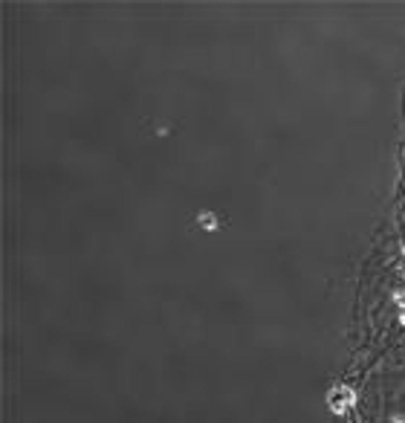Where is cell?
Instances as JSON below:
<instances>
[{"mask_svg":"<svg viewBox=\"0 0 405 423\" xmlns=\"http://www.w3.org/2000/svg\"><path fill=\"white\" fill-rule=\"evenodd\" d=\"M400 322H403V325H405V310H403V313H400Z\"/></svg>","mask_w":405,"mask_h":423,"instance_id":"obj_5","label":"cell"},{"mask_svg":"<svg viewBox=\"0 0 405 423\" xmlns=\"http://www.w3.org/2000/svg\"><path fill=\"white\" fill-rule=\"evenodd\" d=\"M394 305L405 307V290H397V293H394Z\"/></svg>","mask_w":405,"mask_h":423,"instance_id":"obj_3","label":"cell"},{"mask_svg":"<svg viewBox=\"0 0 405 423\" xmlns=\"http://www.w3.org/2000/svg\"><path fill=\"white\" fill-rule=\"evenodd\" d=\"M197 223H200L205 232H214V229H217V215H214V212H200V215H197Z\"/></svg>","mask_w":405,"mask_h":423,"instance_id":"obj_2","label":"cell"},{"mask_svg":"<svg viewBox=\"0 0 405 423\" xmlns=\"http://www.w3.org/2000/svg\"><path fill=\"white\" fill-rule=\"evenodd\" d=\"M403 278H405V270H403Z\"/></svg>","mask_w":405,"mask_h":423,"instance_id":"obj_6","label":"cell"},{"mask_svg":"<svg viewBox=\"0 0 405 423\" xmlns=\"http://www.w3.org/2000/svg\"><path fill=\"white\" fill-rule=\"evenodd\" d=\"M353 403H356V394L350 386H333L330 394H327V406H330L333 415H344Z\"/></svg>","mask_w":405,"mask_h":423,"instance_id":"obj_1","label":"cell"},{"mask_svg":"<svg viewBox=\"0 0 405 423\" xmlns=\"http://www.w3.org/2000/svg\"><path fill=\"white\" fill-rule=\"evenodd\" d=\"M394 423H405V418L403 415H394Z\"/></svg>","mask_w":405,"mask_h":423,"instance_id":"obj_4","label":"cell"}]
</instances>
